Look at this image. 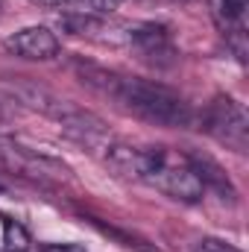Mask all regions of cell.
<instances>
[{
	"mask_svg": "<svg viewBox=\"0 0 249 252\" xmlns=\"http://www.w3.org/2000/svg\"><path fill=\"white\" fill-rule=\"evenodd\" d=\"M76 76L94 88L97 94L115 100L121 109L138 115L141 121H150L156 126L167 129H187L193 126V109L182 94L173 88L156 82V79H141V76H126L118 70L100 67L91 62H76Z\"/></svg>",
	"mask_w": 249,
	"mask_h": 252,
	"instance_id": "cell-1",
	"label": "cell"
},
{
	"mask_svg": "<svg viewBox=\"0 0 249 252\" xmlns=\"http://www.w3.org/2000/svg\"><path fill=\"white\" fill-rule=\"evenodd\" d=\"M0 170L15 176V179L44 185V188L70 179V170L59 158H53L47 153H38V150H32V147L21 144L15 138H6V135H0Z\"/></svg>",
	"mask_w": 249,
	"mask_h": 252,
	"instance_id": "cell-2",
	"label": "cell"
},
{
	"mask_svg": "<svg viewBox=\"0 0 249 252\" xmlns=\"http://www.w3.org/2000/svg\"><path fill=\"white\" fill-rule=\"evenodd\" d=\"M144 182L153 185L156 190H161V193H167L170 199L190 202V205L199 202L205 193V185L199 182L187 156H176L164 147H156V156H153V164H150V173Z\"/></svg>",
	"mask_w": 249,
	"mask_h": 252,
	"instance_id": "cell-3",
	"label": "cell"
},
{
	"mask_svg": "<svg viewBox=\"0 0 249 252\" xmlns=\"http://www.w3.org/2000/svg\"><path fill=\"white\" fill-rule=\"evenodd\" d=\"M199 124H202V129H205L214 141H220L223 147H229V150H235V153H247V147H249V118H247V112H244V106H241L238 100H232L229 94L214 97V100L205 106Z\"/></svg>",
	"mask_w": 249,
	"mask_h": 252,
	"instance_id": "cell-4",
	"label": "cell"
},
{
	"mask_svg": "<svg viewBox=\"0 0 249 252\" xmlns=\"http://www.w3.org/2000/svg\"><path fill=\"white\" fill-rule=\"evenodd\" d=\"M0 88H3L15 103H21V106H27V109H32V112H41V115L53 118L59 126L76 112V103L59 97L56 91H50L47 85H41V82H35V79H30V76H3V79H0Z\"/></svg>",
	"mask_w": 249,
	"mask_h": 252,
	"instance_id": "cell-5",
	"label": "cell"
},
{
	"mask_svg": "<svg viewBox=\"0 0 249 252\" xmlns=\"http://www.w3.org/2000/svg\"><path fill=\"white\" fill-rule=\"evenodd\" d=\"M103 161L106 167L129 182H144L147 173H150V164H153V156H156V147H135V144H126V141H109L103 147Z\"/></svg>",
	"mask_w": 249,
	"mask_h": 252,
	"instance_id": "cell-6",
	"label": "cell"
},
{
	"mask_svg": "<svg viewBox=\"0 0 249 252\" xmlns=\"http://www.w3.org/2000/svg\"><path fill=\"white\" fill-rule=\"evenodd\" d=\"M6 53L27 62H50L59 56V38L47 27H24L3 41Z\"/></svg>",
	"mask_w": 249,
	"mask_h": 252,
	"instance_id": "cell-7",
	"label": "cell"
},
{
	"mask_svg": "<svg viewBox=\"0 0 249 252\" xmlns=\"http://www.w3.org/2000/svg\"><path fill=\"white\" fill-rule=\"evenodd\" d=\"M126 44H132L147 62L158 64V67H164V64H170L176 59L173 38H170L167 27H161V24H135L129 30V41Z\"/></svg>",
	"mask_w": 249,
	"mask_h": 252,
	"instance_id": "cell-8",
	"label": "cell"
},
{
	"mask_svg": "<svg viewBox=\"0 0 249 252\" xmlns=\"http://www.w3.org/2000/svg\"><path fill=\"white\" fill-rule=\"evenodd\" d=\"M59 27L70 35L91 38V41H129V30L124 24H109L106 15H88V12H73L59 18Z\"/></svg>",
	"mask_w": 249,
	"mask_h": 252,
	"instance_id": "cell-9",
	"label": "cell"
},
{
	"mask_svg": "<svg viewBox=\"0 0 249 252\" xmlns=\"http://www.w3.org/2000/svg\"><path fill=\"white\" fill-rule=\"evenodd\" d=\"M187 161H190V167L196 170V176H199V182H202V185L214 188L223 199H235V185H232V179L223 173V167H220L214 158L199 156V153H190V156H187Z\"/></svg>",
	"mask_w": 249,
	"mask_h": 252,
	"instance_id": "cell-10",
	"label": "cell"
},
{
	"mask_svg": "<svg viewBox=\"0 0 249 252\" xmlns=\"http://www.w3.org/2000/svg\"><path fill=\"white\" fill-rule=\"evenodd\" d=\"M249 0H214V12L217 21L223 27H229V32L244 35V15H247Z\"/></svg>",
	"mask_w": 249,
	"mask_h": 252,
	"instance_id": "cell-11",
	"label": "cell"
},
{
	"mask_svg": "<svg viewBox=\"0 0 249 252\" xmlns=\"http://www.w3.org/2000/svg\"><path fill=\"white\" fill-rule=\"evenodd\" d=\"M3 244H6L3 252H27L30 250V235L15 220H3Z\"/></svg>",
	"mask_w": 249,
	"mask_h": 252,
	"instance_id": "cell-12",
	"label": "cell"
},
{
	"mask_svg": "<svg viewBox=\"0 0 249 252\" xmlns=\"http://www.w3.org/2000/svg\"><path fill=\"white\" fill-rule=\"evenodd\" d=\"M124 0H79V12L88 15H109L112 9H118Z\"/></svg>",
	"mask_w": 249,
	"mask_h": 252,
	"instance_id": "cell-13",
	"label": "cell"
},
{
	"mask_svg": "<svg viewBox=\"0 0 249 252\" xmlns=\"http://www.w3.org/2000/svg\"><path fill=\"white\" fill-rule=\"evenodd\" d=\"M193 252H241V250L226 244V241H220V238H202V241H196Z\"/></svg>",
	"mask_w": 249,
	"mask_h": 252,
	"instance_id": "cell-14",
	"label": "cell"
},
{
	"mask_svg": "<svg viewBox=\"0 0 249 252\" xmlns=\"http://www.w3.org/2000/svg\"><path fill=\"white\" fill-rule=\"evenodd\" d=\"M41 252H85V247H79V244H44Z\"/></svg>",
	"mask_w": 249,
	"mask_h": 252,
	"instance_id": "cell-15",
	"label": "cell"
},
{
	"mask_svg": "<svg viewBox=\"0 0 249 252\" xmlns=\"http://www.w3.org/2000/svg\"><path fill=\"white\" fill-rule=\"evenodd\" d=\"M41 6H76L79 9V0H35Z\"/></svg>",
	"mask_w": 249,
	"mask_h": 252,
	"instance_id": "cell-16",
	"label": "cell"
},
{
	"mask_svg": "<svg viewBox=\"0 0 249 252\" xmlns=\"http://www.w3.org/2000/svg\"><path fill=\"white\" fill-rule=\"evenodd\" d=\"M6 121H12V109L0 100V124H6Z\"/></svg>",
	"mask_w": 249,
	"mask_h": 252,
	"instance_id": "cell-17",
	"label": "cell"
}]
</instances>
